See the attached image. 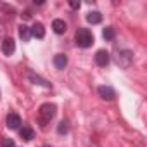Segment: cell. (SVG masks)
Here are the masks:
<instances>
[{
  "label": "cell",
  "mask_w": 147,
  "mask_h": 147,
  "mask_svg": "<svg viewBox=\"0 0 147 147\" xmlns=\"http://www.w3.org/2000/svg\"><path fill=\"white\" fill-rule=\"evenodd\" d=\"M5 125H7V128L16 130V128L21 125V118H19V114H16V113L7 114V118H5Z\"/></svg>",
  "instance_id": "6"
},
{
  "label": "cell",
  "mask_w": 147,
  "mask_h": 147,
  "mask_svg": "<svg viewBox=\"0 0 147 147\" xmlns=\"http://www.w3.org/2000/svg\"><path fill=\"white\" fill-rule=\"evenodd\" d=\"M2 147H14V140L12 138H4L2 140Z\"/></svg>",
  "instance_id": "17"
},
{
  "label": "cell",
  "mask_w": 147,
  "mask_h": 147,
  "mask_svg": "<svg viewBox=\"0 0 147 147\" xmlns=\"http://www.w3.org/2000/svg\"><path fill=\"white\" fill-rule=\"evenodd\" d=\"M57 131H59L61 135H64V133H67V131H69V126H67V121H61V123H59V126H57Z\"/></svg>",
  "instance_id": "16"
},
{
  "label": "cell",
  "mask_w": 147,
  "mask_h": 147,
  "mask_svg": "<svg viewBox=\"0 0 147 147\" xmlns=\"http://www.w3.org/2000/svg\"><path fill=\"white\" fill-rule=\"evenodd\" d=\"M55 111H57V107H55V104H50V102H47V104H43V106H40V109H38V114H40V119L43 121V123H47V121H50L54 116H55Z\"/></svg>",
  "instance_id": "2"
},
{
  "label": "cell",
  "mask_w": 147,
  "mask_h": 147,
  "mask_svg": "<svg viewBox=\"0 0 147 147\" xmlns=\"http://www.w3.org/2000/svg\"><path fill=\"white\" fill-rule=\"evenodd\" d=\"M14 50H16V42H14L12 38H5V40L2 42V52H4L5 55H12Z\"/></svg>",
  "instance_id": "8"
},
{
  "label": "cell",
  "mask_w": 147,
  "mask_h": 147,
  "mask_svg": "<svg viewBox=\"0 0 147 147\" xmlns=\"http://www.w3.org/2000/svg\"><path fill=\"white\" fill-rule=\"evenodd\" d=\"M19 36L23 38V42H28V40L31 38L30 28H28V26H24V24H21V26H19Z\"/></svg>",
  "instance_id": "15"
},
{
  "label": "cell",
  "mask_w": 147,
  "mask_h": 147,
  "mask_svg": "<svg viewBox=\"0 0 147 147\" xmlns=\"http://www.w3.org/2000/svg\"><path fill=\"white\" fill-rule=\"evenodd\" d=\"M97 92H99V95H100L104 100H113V99L116 97V92H114V88H111V87H106V85L99 87V88H97Z\"/></svg>",
  "instance_id": "4"
},
{
  "label": "cell",
  "mask_w": 147,
  "mask_h": 147,
  "mask_svg": "<svg viewBox=\"0 0 147 147\" xmlns=\"http://www.w3.org/2000/svg\"><path fill=\"white\" fill-rule=\"evenodd\" d=\"M30 33H31V36H35V38H43V36H45V28H43L42 23H35V24L30 28Z\"/></svg>",
  "instance_id": "9"
},
{
  "label": "cell",
  "mask_w": 147,
  "mask_h": 147,
  "mask_svg": "<svg viewBox=\"0 0 147 147\" xmlns=\"http://www.w3.org/2000/svg\"><path fill=\"white\" fill-rule=\"evenodd\" d=\"M54 66L57 69H64L67 66V55L66 54H55L54 55Z\"/></svg>",
  "instance_id": "11"
},
{
  "label": "cell",
  "mask_w": 147,
  "mask_h": 147,
  "mask_svg": "<svg viewBox=\"0 0 147 147\" xmlns=\"http://www.w3.org/2000/svg\"><path fill=\"white\" fill-rule=\"evenodd\" d=\"M75 40H76V45H78V47L88 49V47H92V43H94V35H92L87 28H80V30L76 31V35H75Z\"/></svg>",
  "instance_id": "1"
},
{
  "label": "cell",
  "mask_w": 147,
  "mask_h": 147,
  "mask_svg": "<svg viewBox=\"0 0 147 147\" xmlns=\"http://www.w3.org/2000/svg\"><path fill=\"white\" fill-rule=\"evenodd\" d=\"M52 30H54V33H57V35H62V33H66V30H67V24H66L62 19H54V21H52Z\"/></svg>",
  "instance_id": "10"
},
{
  "label": "cell",
  "mask_w": 147,
  "mask_h": 147,
  "mask_svg": "<svg viewBox=\"0 0 147 147\" xmlns=\"http://www.w3.org/2000/svg\"><path fill=\"white\" fill-rule=\"evenodd\" d=\"M87 21H88L90 24H99V23L102 21V14H100V12H97V11L88 12V14H87Z\"/></svg>",
  "instance_id": "12"
},
{
  "label": "cell",
  "mask_w": 147,
  "mask_h": 147,
  "mask_svg": "<svg viewBox=\"0 0 147 147\" xmlns=\"http://www.w3.org/2000/svg\"><path fill=\"white\" fill-rule=\"evenodd\" d=\"M102 36H104L107 42H111V40H114V36H116V30H114L113 26H107V28H104Z\"/></svg>",
  "instance_id": "14"
},
{
  "label": "cell",
  "mask_w": 147,
  "mask_h": 147,
  "mask_svg": "<svg viewBox=\"0 0 147 147\" xmlns=\"http://www.w3.org/2000/svg\"><path fill=\"white\" fill-rule=\"evenodd\" d=\"M43 147H50V145H43Z\"/></svg>",
  "instance_id": "19"
},
{
  "label": "cell",
  "mask_w": 147,
  "mask_h": 147,
  "mask_svg": "<svg viewBox=\"0 0 147 147\" xmlns=\"http://www.w3.org/2000/svg\"><path fill=\"white\" fill-rule=\"evenodd\" d=\"M19 135H21V138H23V140H33L35 131H33V128H31V126H23V128H21V131H19Z\"/></svg>",
  "instance_id": "13"
},
{
  "label": "cell",
  "mask_w": 147,
  "mask_h": 147,
  "mask_svg": "<svg viewBox=\"0 0 147 147\" xmlns=\"http://www.w3.org/2000/svg\"><path fill=\"white\" fill-rule=\"evenodd\" d=\"M133 61V54L130 50H119L118 55H116V62L121 66V67H128Z\"/></svg>",
  "instance_id": "3"
},
{
  "label": "cell",
  "mask_w": 147,
  "mask_h": 147,
  "mask_svg": "<svg viewBox=\"0 0 147 147\" xmlns=\"http://www.w3.org/2000/svg\"><path fill=\"white\" fill-rule=\"evenodd\" d=\"M28 80H30L31 83H35V85H42V87H45V88H50V83H49L47 80H43L42 76L35 75L33 71H28Z\"/></svg>",
  "instance_id": "7"
},
{
  "label": "cell",
  "mask_w": 147,
  "mask_h": 147,
  "mask_svg": "<svg viewBox=\"0 0 147 147\" xmlns=\"http://www.w3.org/2000/svg\"><path fill=\"white\" fill-rule=\"evenodd\" d=\"M95 62H97V66L106 67V66L109 64V52H107V50H97V54H95Z\"/></svg>",
  "instance_id": "5"
},
{
  "label": "cell",
  "mask_w": 147,
  "mask_h": 147,
  "mask_svg": "<svg viewBox=\"0 0 147 147\" xmlns=\"http://www.w3.org/2000/svg\"><path fill=\"white\" fill-rule=\"evenodd\" d=\"M69 5H71V9H80L82 2L80 0H69Z\"/></svg>",
  "instance_id": "18"
}]
</instances>
